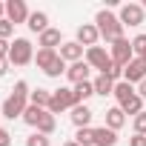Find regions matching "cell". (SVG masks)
I'll use <instances>...</instances> for the list:
<instances>
[{
    "label": "cell",
    "instance_id": "cell-22",
    "mask_svg": "<svg viewBox=\"0 0 146 146\" xmlns=\"http://www.w3.org/2000/svg\"><path fill=\"white\" fill-rule=\"evenodd\" d=\"M92 83H95V95H103V98H106V95H115V80H109L106 75H100V78L92 80Z\"/></svg>",
    "mask_w": 146,
    "mask_h": 146
},
{
    "label": "cell",
    "instance_id": "cell-33",
    "mask_svg": "<svg viewBox=\"0 0 146 146\" xmlns=\"http://www.w3.org/2000/svg\"><path fill=\"white\" fill-rule=\"evenodd\" d=\"M129 146H146V135H135L129 140Z\"/></svg>",
    "mask_w": 146,
    "mask_h": 146
},
{
    "label": "cell",
    "instance_id": "cell-11",
    "mask_svg": "<svg viewBox=\"0 0 146 146\" xmlns=\"http://www.w3.org/2000/svg\"><path fill=\"white\" fill-rule=\"evenodd\" d=\"M89 69H92V66H89L86 60H78V63H72V66L66 69V78L75 83V86H78V83H86V80H89Z\"/></svg>",
    "mask_w": 146,
    "mask_h": 146
},
{
    "label": "cell",
    "instance_id": "cell-18",
    "mask_svg": "<svg viewBox=\"0 0 146 146\" xmlns=\"http://www.w3.org/2000/svg\"><path fill=\"white\" fill-rule=\"evenodd\" d=\"M135 95H137V92L132 89V83H126V80L115 83V98H117V103H120V106H123V103H129Z\"/></svg>",
    "mask_w": 146,
    "mask_h": 146
},
{
    "label": "cell",
    "instance_id": "cell-9",
    "mask_svg": "<svg viewBox=\"0 0 146 146\" xmlns=\"http://www.w3.org/2000/svg\"><path fill=\"white\" fill-rule=\"evenodd\" d=\"M29 6L23 3V0H9V3H6V20H12L15 26L17 23H29Z\"/></svg>",
    "mask_w": 146,
    "mask_h": 146
},
{
    "label": "cell",
    "instance_id": "cell-27",
    "mask_svg": "<svg viewBox=\"0 0 146 146\" xmlns=\"http://www.w3.org/2000/svg\"><path fill=\"white\" fill-rule=\"evenodd\" d=\"M132 52H135L137 57H143V60H146V35H137V37L132 40Z\"/></svg>",
    "mask_w": 146,
    "mask_h": 146
},
{
    "label": "cell",
    "instance_id": "cell-5",
    "mask_svg": "<svg viewBox=\"0 0 146 146\" xmlns=\"http://www.w3.org/2000/svg\"><path fill=\"white\" fill-rule=\"evenodd\" d=\"M132 60H135V52H132V43H129L126 37L115 40V43H112V63H117L120 69H126V66H129Z\"/></svg>",
    "mask_w": 146,
    "mask_h": 146
},
{
    "label": "cell",
    "instance_id": "cell-16",
    "mask_svg": "<svg viewBox=\"0 0 146 146\" xmlns=\"http://www.w3.org/2000/svg\"><path fill=\"white\" fill-rule=\"evenodd\" d=\"M123 123H126V115H123V109H120V106H115V109H106V129L117 132Z\"/></svg>",
    "mask_w": 146,
    "mask_h": 146
},
{
    "label": "cell",
    "instance_id": "cell-30",
    "mask_svg": "<svg viewBox=\"0 0 146 146\" xmlns=\"http://www.w3.org/2000/svg\"><path fill=\"white\" fill-rule=\"evenodd\" d=\"M12 32H15V23L3 17V20H0V37H3V40H9V37H12Z\"/></svg>",
    "mask_w": 146,
    "mask_h": 146
},
{
    "label": "cell",
    "instance_id": "cell-17",
    "mask_svg": "<svg viewBox=\"0 0 146 146\" xmlns=\"http://www.w3.org/2000/svg\"><path fill=\"white\" fill-rule=\"evenodd\" d=\"M115 143H117V132H112L106 126L95 129V146H115Z\"/></svg>",
    "mask_w": 146,
    "mask_h": 146
},
{
    "label": "cell",
    "instance_id": "cell-37",
    "mask_svg": "<svg viewBox=\"0 0 146 146\" xmlns=\"http://www.w3.org/2000/svg\"><path fill=\"white\" fill-rule=\"evenodd\" d=\"M63 146H80V143H75V140H66V143H63Z\"/></svg>",
    "mask_w": 146,
    "mask_h": 146
},
{
    "label": "cell",
    "instance_id": "cell-8",
    "mask_svg": "<svg viewBox=\"0 0 146 146\" xmlns=\"http://www.w3.org/2000/svg\"><path fill=\"white\" fill-rule=\"evenodd\" d=\"M123 80H126V83H137V86L146 80V60H143V57H135V60L123 69Z\"/></svg>",
    "mask_w": 146,
    "mask_h": 146
},
{
    "label": "cell",
    "instance_id": "cell-28",
    "mask_svg": "<svg viewBox=\"0 0 146 146\" xmlns=\"http://www.w3.org/2000/svg\"><path fill=\"white\" fill-rule=\"evenodd\" d=\"M26 146H49V137H46V135H40V132H35V135H29V137H26Z\"/></svg>",
    "mask_w": 146,
    "mask_h": 146
},
{
    "label": "cell",
    "instance_id": "cell-21",
    "mask_svg": "<svg viewBox=\"0 0 146 146\" xmlns=\"http://www.w3.org/2000/svg\"><path fill=\"white\" fill-rule=\"evenodd\" d=\"M46 112H49V109H37V106H32V103H29V106H26V112H23V123H29V126H35V129H37V123L43 120V115H46Z\"/></svg>",
    "mask_w": 146,
    "mask_h": 146
},
{
    "label": "cell",
    "instance_id": "cell-24",
    "mask_svg": "<svg viewBox=\"0 0 146 146\" xmlns=\"http://www.w3.org/2000/svg\"><path fill=\"white\" fill-rule=\"evenodd\" d=\"M54 129H57V120H54V115H52V112H46V115H43V120L37 123V132L49 137V135H52Z\"/></svg>",
    "mask_w": 146,
    "mask_h": 146
},
{
    "label": "cell",
    "instance_id": "cell-31",
    "mask_svg": "<svg viewBox=\"0 0 146 146\" xmlns=\"http://www.w3.org/2000/svg\"><path fill=\"white\" fill-rule=\"evenodd\" d=\"M9 49H12V43L0 37V57H9Z\"/></svg>",
    "mask_w": 146,
    "mask_h": 146
},
{
    "label": "cell",
    "instance_id": "cell-25",
    "mask_svg": "<svg viewBox=\"0 0 146 146\" xmlns=\"http://www.w3.org/2000/svg\"><path fill=\"white\" fill-rule=\"evenodd\" d=\"M120 109H123V115H140V112H143V98L135 95V98H132L129 103H123Z\"/></svg>",
    "mask_w": 146,
    "mask_h": 146
},
{
    "label": "cell",
    "instance_id": "cell-19",
    "mask_svg": "<svg viewBox=\"0 0 146 146\" xmlns=\"http://www.w3.org/2000/svg\"><path fill=\"white\" fill-rule=\"evenodd\" d=\"M54 46H63L60 32H57V29H46V32L40 35V49H54Z\"/></svg>",
    "mask_w": 146,
    "mask_h": 146
},
{
    "label": "cell",
    "instance_id": "cell-34",
    "mask_svg": "<svg viewBox=\"0 0 146 146\" xmlns=\"http://www.w3.org/2000/svg\"><path fill=\"white\" fill-rule=\"evenodd\" d=\"M9 72V57H0V78Z\"/></svg>",
    "mask_w": 146,
    "mask_h": 146
},
{
    "label": "cell",
    "instance_id": "cell-6",
    "mask_svg": "<svg viewBox=\"0 0 146 146\" xmlns=\"http://www.w3.org/2000/svg\"><path fill=\"white\" fill-rule=\"evenodd\" d=\"M86 63L92 66V69H98L100 75L112 66V54L103 49V46H92V49H86Z\"/></svg>",
    "mask_w": 146,
    "mask_h": 146
},
{
    "label": "cell",
    "instance_id": "cell-14",
    "mask_svg": "<svg viewBox=\"0 0 146 146\" xmlns=\"http://www.w3.org/2000/svg\"><path fill=\"white\" fill-rule=\"evenodd\" d=\"M57 57H60V52H54V49H37V54H35V63H37V69L49 72V69L57 63Z\"/></svg>",
    "mask_w": 146,
    "mask_h": 146
},
{
    "label": "cell",
    "instance_id": "cell-4",
    "mask_svg": "<svg viewBox=\"0 0 146 146\" xmlns=\"http://www.w3.org/2000/svg\"><path fill=\"white\" fill-rule=\"evenodd\" d=\"M78 106V98H75V89H54L52 92V103H49V112L52 115H60L63 109H75Z\"/></svg>",
    "mask_w": 146,
    "mask_h": 146
},
{
    "label": "cell",
    "instance_id": "cell-2",
    "mask_svg": "<svg viewBox=\"0 0 146 146\" xmlns=\"http://www.w3.org/2000/svg\"><path fill=\"white\" fill-rule=\"evenodd\" d=\"M95 26H98V32H100V37L106 40V43H115V40H120L123 37V23H120V17H115L112 12H98V17H95Z\"/></svg>",
    "mask_w": 146,
    "mask_h": 146
},
{
    "label": "cell",
    "instance_id": "cell-29",
    "mask_svg": "<svg viewBox=\"0 0 146 146\" xmlns=\"http://www.w3.org/2000/svg\"><path fill=\"white\" fill-rule=\"evenodd\" d=\"M135 135H146V112H140V115H135Z\"/></svg>",
    "mask_w": 146,
    "mask_h": 146
},
{
    "label": "cell",
    "instance_id": "cell-20",
    "mask_svg": "<svg viewBox=\"0 0 146 146\" xmlns=\"http://www.w3.org/2000/svg\"><path fill=\"white\" fill-rule=\"evenodd\" d=\"M29 100H32V106H37V109H49L52 92H49V89H35V92L29 95Z\"/></svg>",
    "mask_w": 146,
    "mask_h": 146
},
{
    "label": "cell",
    "instance_id": "cell-13",
    "mask_svg": "<svg viewBox=\"0 0 146 146\" xmlns=\"http://www.w3.org/2000/svg\"><path fill=\"white\" fill-rule=\"evenodd\" d=\"M72 123H75L78 129H89V123H92V109H89L86 103H78L75 109H72Z\"/></svg>",
    "mask_w": 146,
    "mask_h": 146
},
{
    "label": "cell",
    "instance_id": "cell-38",
    "mask_svg": "<svg viewBox=\"0 0 146 146\" xmlns=\"http://www.w3.org/2000/svg\"><path fill=\"white\" fill-rule=\"evenodd\" d=\"M0 117H3V115H0Z\"/></svg>",
    "mask_w": 146,
    "mask_h": 146
},
{
    "label": "cell",
    "instance_id": "cell-35",
    "mask_svg": "<svg viewBox=\"0 0 146 146\" xmlns=\"http://www.w3.org/2000/svg\"><path fill=\"white\" fill-rule=\"evenodd\" d=\"M137 95H140V98H146V80H143V83L137 86Z\"/></svg>",
    "mask_w": 146,
    "mask_h": 146
},
{
    "label": "cell",
    "instance_id": "cell-15",
    "mask_svg": "<svg viewBox=\"0 0 146 146\" xmlns=\"http://www.w3.org/2000/svg\"><path fill=\"white\" fill-rule=\"evenodd\" d=\"M26 26H29V29H32L35 35H43V32L49 29V15H46V12H32V15H29V23H26Z\"/></svg>",
    "mask_w": 146,
    "mask_h": 146
},
{
    "label": "cell",
    "instance_id": "cell-23",
    "mask_svg": "<svg viewBox=\"0 0 146 146\" xmlns=\"http://www.w3.org/2000/svg\"><path fill=\"white\" fill-rule=\"evenodd\" d=\"M92 95H95V83H92V80H86V83H78V86H75V98H78V103H86Z\"/></svg>",
    "mask_w": 146,
    "mask_h": 146
},
{
    "label": "cell",
    "instance_id": "cell-10",
    "mask_svg": "<svg viewBox=\"0 0 146 146\" xmlns=\"http://www.w3.org/2000/svg\"><path fill=\"white\" fill-rule=\"evenodd\" d=\"M98 40H100V32H98L95 23H83V26L78 29V43H80V46L92 49V46H98Z\"/></svg>",
    "mask_w": 146,
    "mask_h": 146
},
{
    "label": "cell",
    "instance_id": "cell-12",
    "mask_svg": "<svg viewBox=\"0 0 146 146\" xmlns=\"http://www.w3.org/2000/svg\"><path fill=\"white\" fill-rule=\"evenodd\" d=\"M60 57H63L66 63H78V60H83V46H80L78 40H69V43L60 46Z\"/></svg>",
    "mask_w": 146,
    "mask_h": 146
},
{
    "label": "cell",
    "instance_id": "cell-1",
    "mask_svg": "<svg viewBox=\"0 0 146 146\" xmlns=\"http://www.w3.org/2000/svg\"><path fill=\"white\" fill-rule=\"evenodd\" d=\"M29 83L26 80H17L15 83V89H12V95L3 100V109H0V115L3 117H9V120H15V117H23V112H26V106H29Z\"/></svg>",
    "mask_w": 146,
    "mask_h": 146
},
{
    "label": "cell",
    "instance_id": "cell-7",
    "mask_svg": "<svg viewBox=\"0 0 146 146\" xmlns=\"http://www.w3.org/2000/svg\"><path fill=\"white\" fill-rule=\"evenodd\" d=\"M143 17H146V9H143L140 3H126V6H120V23H123V26H140Z\"/></svg>",
    "mask_w": 146,
    "mask_h": 146
},
{
    "label": "cell",
    "instance_id": "cell-3",
    "mask_svg": "<svg viewBox=\"0 0 146 146\" xmlns=\"http://www.w3.org/2000/svg\"><path fill=\"white\" fill-rule=\"evenodd\" d=\"M35 60V49H32V43L26 40V37H17L15 43H12V49H9V63H15V66H26V63H32Z\"/></svg>",
    "mask_w": 146,
    "mask_h": 146
},
{
    "label": "cell",
    "instance_id": "cell-32",
    "mask_svg": "<svg viewBox=\"0 0 146 146\" xmlns=\"http://www.w3.org/2000/svg\"><path fill=\"white\" fill-rule=\"evenodd\" d=\"M9 143H12V135H9L3 126H0V146H9Z\"/></svg>",
    "mask_w": 146,
    "mask_h": 146
},
{
    "label": "cell",
    "instance_id": "cell-36",
    "mask_svg": "<svg viewBox=\"0 0 146 146\" xmlns=\"http://www.w3.org/2000/svg\"><path fill=\"white\" fill-rule=\"evenodd\" d=\"M3 15H6V3H0V20H3Z\"/></svg>",
    "mask_w": 146,
    "mask_h": 146
},
{
    "label": "cell",
    "instance_id": "cell-26",
    "mask_svg": "<svg viewBox=\"0 0 146 146\" xmlns=\"http://www.w3.org/2000/svg\"><path fill=\"white\" fill-rule=\"evenodd\" d=\"M75 143H80V146H95V129H78Z\"/></svg>",
    "mask_w": 146,
    "mask_h": 146
}]
</instances>
